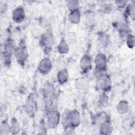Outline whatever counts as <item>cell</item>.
I'll return each instance as SVG.
<instances>
[{
  "instance_id": "6da1fadb",
  "label": "cell",
  "mask_w": 135,
  "mask_h": 135,
  "mask_svg": "<svg viewBox=\"0 0 135 135\" xmlns=\"http://www.w3.org/2000/svg\"><path fill=\"white\" fill-rule=\"evenodd\" d=\"M59 121V115L56 111L51 112L48 116V124L50 127H55Z\"/></svg>"
},
{
  "instance_id": "7a4b0ae2",
  "label": "cell",
  "mask_w": 135,
  "mask_h": 135,
  "mask_svg": "<svg viewBox=\"0 0 135 135\" xmlns=\"http://www.w3.org/2000/svg\"><path fill=\"white\" fill-rule=\"evenodd\" d=\"M51 69V62L49 59H43L40 64L39 70L42 73H47Z\"/></svg>"
},
{
  "instance_id": "3957f363",
  "label": "cell",
  "mask_w": 135,
  "mask_h": 135,
  "mask_svg": "<svg viewBox=\"0 0 135 135\" xmlns=\"http://www.w3.org/2000/svg\"><path fill=\"white\" fill-rule=\"evenodd\" d=\"M24 17V12L22 8H17L13 12V18L16 22H22Z\"/></svg>"
},
{
  "instance_id": "277c9868",
  "label": "cell",
  "mask_w": 135,
  "mask_h": 135,
  "mask_svg": "<svg viewBox=\"0 0 135 135\" xmlns=\"http://www.w3.org/2000/svg\"><path fill=\"white\" fill-rule=\"evenodd\" d=\"M95 62L97 68H98L99 69H101L105 66L106 57L103 54H98L97 55L95 59Z\"/></svg>"
},
{
  "instance_id": "5b68a950",
  "label": "cell",
  "mask_w": 135,
  "mask_h": 135,
  "mask_svg": "<svg viewBox=\"0 0 135 135\" xmlns=\"http://www.w3.org/2000/svg\"><path fill=\"white\" fill-rule=\"evenodd\" d=\"M15 54L17 60L21 62L24 61L26 59L27 55L26 50L24 48H21L17 50Z\"/></svg>"
},
{
  "instance_id": "8992f818",
  "label": "cell",
  "mask_w": 135,
  "mask_h": 135,
  "mask_svg": "<svg viewBox=\"0 0 135 135\" xmlns=\"http://www.w3.org/2000/svg\"><path fill=\"white\" fill-rule=\"evenodd\" d=\"M80 121V116L78 112L77 111H74L73 112H71V120L70 122L71 124H72L74 126H78Z\"/></svg>"
},
{
  "instance_id": "52a82bcc",
  "label": "cell",
  "mask_w": 135,
  "mask_h": 135,
  "mask_svg": "<svg viewBox=\"0 0 135 135\" xmlns=\"http://www.w3.org/2000/svg\"><path fill=\"white\" fill-rule=\"evenodd\" d=\"M91 64V60L90 57L87 56L85 55L84 56L80 62V66L82 69L85 70L90 67Z\"/></svg>"
},
{
  "instance_id": "ba28073f",
  "label": "cell",
  "mask_w": 135,
  "mask_h": 135,
  "mask_svg": "<svg viewBox=\"0 0 135 135\" xmlns=\"http://www.w3.org/2000/svg\"><path fill=\"white\" fill-rule=\"evenodd\" d=\"M58 80L61 83H64L68 79V73L64 69L61 70L58 73Z\"/></svg>"
},
{
  "instance_id": "9c48e42d",
  "label": "cell",
  "mask_w": 135,
  "mask_h": 135,
  "mask_svg": "<svg viewBox=\"0 0 135 135\" xmlns=\"http://www.w3.org/2000/svg\"><path fill=\"white\" fill-rule=\"evenodd\" d=\"M69 18L71 22L73 23H78L80 19V13L77 10L72 12L69 16Z\"/></svg>"
},
{
  "instance_id": "30bf717a",
  "label": "cell",
  "mask_w": 135,
  "mask_h": 135,
  "mask_svg": "<svg viewBox=\"0 0 135 135\" xmlns=\"http://www.w3.org/2000/svg\"><path fill=\"white\" fill-rule=\"evenodd\" d=\"M128 109V104L125 101L120 102L117 107L118 111L120 113H124L127 112Z\"/></svg>"
},
{
  "instance_id": "8fae6325",
  "label": "cell",
  "mask_w": 135,
  "mask_h": 135,
  "mask_svg": "<svg viewBox=\"0 0 135 135\" xmlns=\"http://www.w3.org/2000/svg\"><path fill=\"white\" fill-rule=\"evenodd\" d=\"M68 45L66 43V42L64 40L61 41L58 46L59 52L62 53H64L68 51Z\"/></svg>"
},
{
  "instance_id": "7c38bea8",
  "label": "cell",
  "mask_w": 135,
  "mask_h": 135,
  "mask_svg": "<svg viewBox=\"0 0 135 135\" xmlns=\"http://www.w3.org/2000/svg\"><path fill=\"white\" fill-rule=\"evenodd\" d=\"M68 7L72 12L76 11L79 7V2L76 1H70L68 3Z\"/></svg>"
},
{
  "instance_id": "4fadbf2b",
  "label": "cell",
  "mask_w": 135,
  "mask_h": 135,
  "mask_svg": "<svg viewBox=\"0 0 135 135\" xmlns=\"http://www.w3.org/2000/svg\"><path fill=\"white\" fill-rule=\"evenodd\" d=\"M15 48V45L13 41H8L5 45V50L8 52L10 53L13 52Z\"/></svg>"
},
{
  "instance_id": "5bb4252c",
  "label": "cell",
  "mask_w": 135,
  "mask_h": 135,
  "mask_svg": "<svg viewBox=\"0 0 135 135\" xmlns=\"http://www.w3.org/2000/svg\"><path fill=\"white\" fill-rule=\"evenodd\" d=\"M75 84H76V87L80 89H85L87 87V85H88L85 80L83 79H80L76 81Z\"/></svg>"
},
{
  "instance_id": "9a60e30c",
  "label": "cell",
  "mask_w": 135,
  "mask_h": 135,
  "mask_svg": "<svg viewBox=\"0 0 135 135\" xmlns=\"http://www.w3.org/2000/svg\"><path fill=\"white\" fill-rule=\"evenodd\" d=\"M101 79V81L100 82V84L102 88H107L110 84V81H109V79L107 78V77H101L100 78Z\"/></svg>"
},
{
  "instance_id": "2e32d148",
  "label": "cell",
  "mask_w": 135,
  "mask_h": 135,
  "mask_svg": "<svg viewBox=\"0 0 135 135\" xmlns=\"http://www.w3.org/2000/svg\"><path fill=\"white\" fill-rule=\"evenodd\" d=\"M1 130L2 133H3L4 134H6L8 133L9 131H11V129L7 123H6V122H4L1 125Z\"/></svg>"
},
{
  "instance_id": "e0dca14e",
  "label": "cell",
  "mask_w": 135,
  "mask_h": 135,
  "mask_svg": "<svg viewBox=\"0 0 135 135\" xmlns=\"http://www.w3.org/2000/svg\"><path fill=\"white\" fill-rule=\"evenodd\" d=\"M101 130L104 132L105 133H108V132L111 130V126L108 122H105V123L103 124L101 128Z\"/></svg>"
},
{
  "instance_id": "ac0fdd59",
  "label": "cell",
  "mask_w": 135,
  "mask_h": 135,
  "mask_svg": "<svg viewBox=\"0 0 135 135\" xmlns=\"http://www.w3.org/2000/svg\"><path fill=\"white\" fill-rule=\"evenodd\" d=\"M11 131L13 132H18L19 131V125L16 121H13L12 125V128L11 129Z\"/></svg>"
},
{
  "instance_id": "d6986e66",
  "label": "cell",
  "mask_w": 135,
  "mask_h": 135,
  "mask_svg": "<svg viewBox=\"0 0 135 135\" xmlns=\"http://www.w3.org/2000/svg\"><path fill=\"white\" fill-rule=\"evenodd\" d=\"M127 43L129 47H133L134 43V37L132 36H129L128 37L127 40Z\"/></svg>"
},
{
  "instance_id": "ffe728a7",
  "label": "cell",
  "mask_w": 135,
  "mask_h": 135,
  "mask_svg": "<svg viewBox=\"0 0 135 135\" xmlns=\"http://www.w3.org/2000/svg\"><path fill=\"white\" fill-rule=\"evenodd\" d=\"M113 18H114V20H115L116 21H119L121 18V13L118 11L114 12V13L113 14Z\"/></svg>"
},
{
  "instance_id": "44dd1931",
  "label": "cell",
  "mask_w": 135,
  "mask_h": 135,
  "mask_svg": "<svg viewBox=\"0 0 135 135\" xmlns=\"http://www.w3.org/2000/svg\"><path fill=\"white\" fill-rule=\"evenodd\" d=\"M33 109L32 108V107L30 105H27L26 107V110L27 111V112L28 113V114H31L33 113Z\"/></svg>"
},
{
  "instance_id": "7402d4cb",
  "label": "cell",
  "mask_w": 135,
  "mask_h": 135,
  "mask_svg": "<svg viewBox=\"0 0 135 135\" xmlns=\"http://www.w3.org/2000/svg\"><path fill=\"white\" fill-rule=\"evenodd\" d=\"M101 99H100V102L101 103V104H106V103H107L108 102V99H107V98L105 95H102V97H101Z\"/></svg>"
},
{
  "instance_id": "603a6c76",
  "label": "cell",
  "mask_w": 135,
  "mask_h": 135,
  "mask_svg": "<svg viewBox=\"0 0 135 135\" xmlns=\"http://www.w3.org/2000/svg\"><path fill=\"white\" fill-rule=\"evenodd\" d=\"M117 5L119 6V7H123L126 3V1H117L116 2Z\"/></svg>"
}]
</instances>
